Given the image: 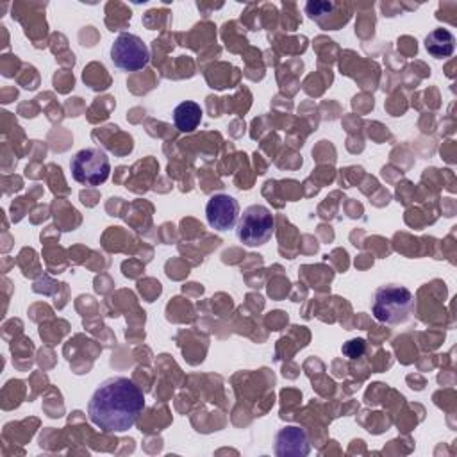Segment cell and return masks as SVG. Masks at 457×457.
Wrapping results in <instances>:
<instances>
[{
	"label": "cell",
	"instance_id": "obj_1",
	"mask_svg": "<svg viewBox=\"0 0 457 457\" xmlns=\"http://www.w3.org/2000/svg\"><path fill=\"white\" fill-rule=\"evenodd\" d=\"M145 409V395L129 377H109L87 402V416L104 432H127Z\"/></svg>",
	"mask_w": 457,
	"mask_h": 457
},
{
	"label": "cell",
	"instance_id": "obj_2",
	"mask_svg": "<svg viewBox=\"0 0 457 457\" xmlns=\"http://www.w3.org/2000/svg\"><path fill=\"white\" fill-rule=\"evenodd\" d=\"M414 311V296L411 289L400 284H384L375 289L371 312L377 321L386 325L403 323Z\"/></svg>",
	"mask_w": 457,
	"mask_h": 457
},
{
	"label": "cell",
	"instance_id": "obj_3",
	"mask_svg": "<svg viewBox=\"0 0 457 457\" xmlns=\"http://www.w3.org/2000/svg\"><path fill=\"white\" fill-rule=\"evenodd\" d=\"M275 218L262 204H252L243 209L236 223V237L246 246H261L271 239Z\"/></svg>",
	"mask_w": 457,
	"mask_h": 457
},
{
	"label": "cell",
	"instance_id": "obj_4",
	"mask_svg": "<svg viewBox=\"0 0 457 457\" xmlns=\"http://www.w3.org/2000/svg\"><path fill=\"white\" fill-rule=\"evenodd\" d=\"M71 177L82 186H100L109 179L111 162L107 154L98 146L79 150L70 161Z\"/></svg>",
	"mask_w": 457,
	"mask_h": 457
},
{
	"label": "cell",
	"instance_id": "obj_5",
	"mask_svg": "<svg viewBox=\"0 0 457 457\" xmlns=\"http://www.w3.org/2000/svg\"><path fill=\"white\" fill-rule=\"evenodd\" d=\"M111 61L123 71H137L148 64L150 50L139 36L121 32L111 45Z\"/></svg>",
	"mask_w": 457,
	"mask_h": 457
},
{
	"label": "cell",
	"instance_id": "obj_6",
	"mask_svg": "<svg viewBox=\"0 0 457 457\" xmlns=\"http://www.w3.org/2000/svg\"><path fill=\"white\" fill-rule=\"evenodd\" d=\"M205 216L207 223L218 232L234 228L239 220V204L232 195H212L205 204Z\"/></svg>",
	"mask_w": 457,
	"mask_h": 457
},
{
	"label": "cell",
	"instance_id": "obj_7",
	"mask_svg": "<svg viewBox=\"0 0 457 457\" xmlns=\"http://www.w3.org/2000/svg\"><path fill=\"white\" fill-rule=\"evenodd\" d=\"M273 452L278 457H305L311 452L307 432L296 425L282 427L275 434Z\"/></svg>",
	"mask_w": 457,
	"mask_h": 457
},
{
	"label": "cell",
	"instance_id": "obj_8",
	"mask_svg": "<svg viewBox=\"0 0 457 457\" xmlns=\"http://www.w3.org/2000/svg\"><path fill=\"white\" fill-rule=\"evenodd\" d=\"M455 48V36L443 27H437L430 30L425 37V50L436 57V59H445L453 54Z\"/></svg>",
	"mask_w": 457,
	"mask_h": 457
},
{
	"label": "cell",
	"instance_id": "obj_9",
	"mask_svg": "<svg viewBox=\"0 0 457 457\" xmlns=\"http://www.w3.org/2000/svg\"><path fill=\"white\" fill-rule=\"evenodd\" d=\"M202 107L193 100H184L173 109V123L180 132H193L202 121Z\"/></svg>",
	"mask_w": 457,
	"mask_h": 457
},
{
	"label": "cell",
	"instance_id": "obj_10",
	"mask_svg": "<svg viewBox=\"0 0 457 457\" xmlns=\"http://www.w3.org/2000/svg\"><path fill=\"white\" fill-rule=\"evenodd\" d=\"M366 350V341L361 339V337H355V339H348L346 343H343L341 346V352L348 357V359H357L364 353Z\"/></svg>",
	"mask_w": 457,
	"mask_h": 457
}]
</instances>
